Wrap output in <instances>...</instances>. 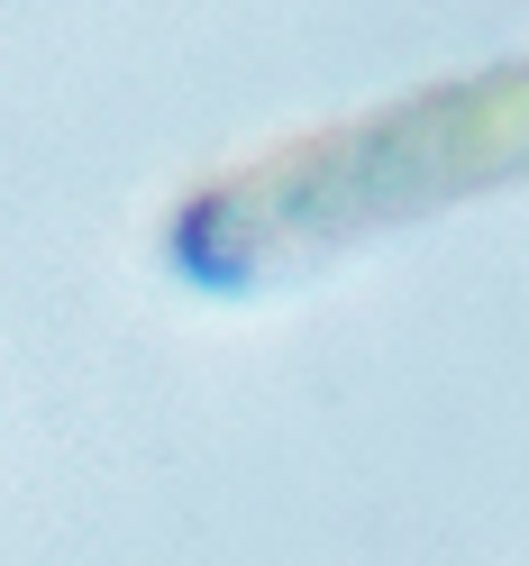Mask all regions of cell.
<instances>
[{
    "label": "cell",
    "instance_id": "obj_1",
    "mask_svg": "<svg viewBox=\"0 0 529 566\" xmlns=\"http://www.w3.org/2000/svg\"><path fill=\"white\" fill-rule=\"evenodd\" d=\"M502 184H529V55L393 92L357 119L274 137V147L220 165L210 184L183 192L165 247L192 283L237 293V283L338 256L357 238L484 201Z\"/></svg>",
    "mask_w": 529,
    "mask_h": 566
}]
</instances>
